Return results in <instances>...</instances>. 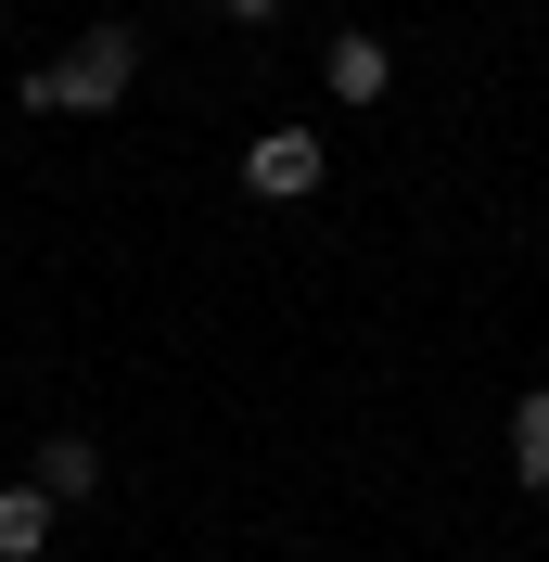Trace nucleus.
<instances>
[{"label":"nucleus","instance_id":"f03ea898","mask_svg":"<svg viewBox=\"0 0 549 562\" xmlns=\"http://www.w3.org/2000/svg\"><path fill=\"white\" fill-rule=\"evenodd\" d=\"M320 179H333V140H307V128H256L243 140V192L256 205H307Z\"/></svg>","mask_w":549,"mask_h":562},{"label":"nucleus","instance_id":"423d86ee","mask_svg":"<svg viewBox=\"0 0 549 562\" xmlns=\"http://www.w3.org/2000/svg\"><path fill=\"white\" fill-rule=\"evenodd\" d=\"M38 550H52V498L13 473V486H0V562H38Z\"/></svg>","mask_w":549,"mask_h":562},{"label":"nucleus","instance_id":"f257e3e1","mask_svg":"<svg viewBox=\"0 0 549 562\" xmlns=\"http://www.w3.org/2000/svg\"><path fill=\"white\" fill-rule=\"evenodd\" d=\"M128 90H141V26H115V13H103L90 38H65L52 65L13 77V103H26V115H115Z\"/></svg>","mask_w":549,"mask_h":562},{"label":"nucleus","instance_id":"20e7f679","mask_svg":"<svg viewBox=\"0 0 549 562\" xmlns=\"http://www.w3.org/2000/svg\"><path fill=\"white\" fill-rule=\"evenodd\" d=\"M320 77H333V103H383V90H396V52H383L371 26H345L333 52H320Z\"/></svg>","mask_w":549,"mask_h":562},{"label":"nucleus","instance_id":"7ed1b4c3","mask_svg":"<svg viewBox=\"0 0 549 562\" xmlns=\"http://www.w3.org/2000/svg\"><path fill=\"white\" fill-rule=\"evenodd\" d=\"M26 486L52 498V512H77V498H103V448H90V435H38Z\"/></svg>","mask_w":549,"mask_h":562},{"label":"nucleus","instance_id":"0eeeda50","mask_svg":"<svg viewBox=\"0 0 549 562\" xmlns=\"http://www.w3.org/2000/svg\"><path fill=\"white\" fill-rule=\"evenodd\" d=\"M217 13H231V26H269V13H281V0H217Z\"/></svg>","mask_w":549,"mask_h":562},{"label":"nucleus","instance_id":"39448f33","mask_svg":"<svg viewBox=\"0 0 549 562\" xmlns=\"http://www.w3.org/2000/svg\"><path fill=\"white\" fill-rule=\"evenodd\" d=\"M512 486H524V498L549 486V384H524V396H512Z\"/></svg>","mask_w":549,"mask_h":562}]
</instances>
